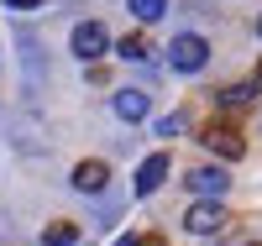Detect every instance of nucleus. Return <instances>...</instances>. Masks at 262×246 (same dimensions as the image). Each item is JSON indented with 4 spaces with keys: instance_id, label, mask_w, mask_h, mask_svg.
<instances>
[{
    "instance_id": "5",
    "label": "nucleus",
    "mask_w": 262,
    "mask_h": 246,
    "mask_svg": "<svg viewBox=\"0 0 262 246\" xmlns=\"http://www.w3.org/2000/svg\"><path fill=\"white\" fill-rule=\"evenodd\" d=\"M189 189L200 194V199H221L231 189V178H226V168H194L189 173Z\"/></svg>"
},
{
    "instance_id": "13",
    "label": "nucleus",
    "mask_w": 262,
    "mask_h": 246,
    "mask_svg": "<svg viewBox=\"0 0 262 246\" xmlns=\"http://www.w3.org/2000/svg\"><path fill=\"white\" fill-rule=\"evenodd\" d=\"M184 126H189V121H184V110H173V116H163V121H158V137H179Z\"/></svg>"
},
{
    "instance_id": "10",
    "label": "nucleus",
    "mask_w": 262,
    "mask_h": 246,
    "mask_svg": "<svg viewBox=\"0 0 262 246\" xmlns=\"http://www.w3.org/2000/svg\"><path fill=\"white\" fill-rule=\"evenodd\" d=\"M116 53H121L126 63H147V58H152V48H147V37H142V32H126Z\"/></svg>"
},
{
    "instance_id": "18",
    "label": "nucleus",
    "mask_w": 262,
    "mask_h": 246,
    "mask_svg": "<svg viewBox=\"0 0 262 246\" xmlns=\"http://www.w3.org/2000/svg\"><path fill=\"white\" fill-rule=\"evenodd\" d=\"M252 246H257V241H252Z\"/></svg>"
},
{
    "instance_id": "15",
    "label": "nucleus",
    "mask_w": 262,
    "mask_h": 246,
    "mask_svg": "<svg viewBox=\"0 0 262 246\" xmlns=\"http://www.w3.org/2000/svg\"><path fill=\"white\" fill-rule=\"evenodd\" d=\"M137 246H163V236H142V241H137Z\"/></svg>"
},
{
    "instance_id": "1",
    "label": "nucleus",
    "mask_w": 262,
    "mask_h": 246,
    "mask_svg": "<svg viewBox=\"0 0 262 246\" xmlns=\"http://www.w3.org/2000/svg\"><path fill=\"white\" fill-rule=\"evenodd\" d=\"M168 63L179 74H200L205 63H210V42L200 32H184V37H173V48H168Z\"/></svg>"
},
{
    "instance_id": "3",
    "label": "nucleus",
    "mask_w": 262,
    "mask_h": 246,
    "mask_svg": "<svg viewBox=\"0 0 262 246\" xmlns=\"http://www.w3.org/2000/svg\"><path fill=\"white\" fill-rule=\"evenodd\" d=\"M105 48H111V32H105L100 21H79L74 27V58L95 63V58H105Z\"/></svg>"
},
{
    "instance_id": "8",
    "label": "nucleus",
    "mask_w": 262,
    "mask_h": 246,
    "mask_svg": "<svg viewBox=\"0 0 262 246\" xmlns=\"http://www.w3.org/2000/svg\"><path fill=\"white\" fill-rule=\"evenodd\" d=\"M111 105H116V116H121V121H147V110H152L142 89H121Z\"/></svg>"
},
{
    "instance_id": "2",
    "label": "nucleus",
    "mask_w": 262,
    "mask_h": 246,
    "mask_svg": "<svg viewBox=\"0 0 262 246\" xmlns=\"http://www.w3.org/2000/svg\"><path fill=\"white\" fill-rule=\"evenodd\" d=\"M221 226H226L221 199H200V205H189V215H184V231L189 236H215Z\"/></svg>"
},
{
    "instance_id": "6",
    "label": "nucleus",
    "mask_w": 262,
    "mask_h": 246,
    "mask_svg": "<svg viewBox=\"0 0 262 246\" xmlns=\"http://www.w3.org/2000/svg\"><path fill=\"white\" fill-rule=\"evenodd\" d=\"M163 178H168V152H152V158L137 168V194L147 199V194H158L163 189Z\"/></svg>"
},
{
    "instance_id": "11",
    "label": "nucleus",
    "mask_w": 262,
    "mask_h": 246,
    "mask_svg": "<svg viewBox=\"0 0 262 246\" xmlns=\"http://www.w3.org/2000/svg\"><path fill=\"white\" fill-rule=\"evenodd\" d=\"M252 95H257V79L231 84V89H221V105H226V110H242V105H252Z\"/></svg>"
},
{
    "instance_id": "16",
    "label": "nucleus",
    "mask_w": 262,
    "mask_h": 246,
    "mask_svg": "<svg viewBox=\"0 0 262 246\" xmlns=\"http://www.w3.org/2000/svg\"><path fill=\"white\" fill-rule=\"evenodd\" d=\"M252 79H257V89H262V69H257V74H252Z\"/></svg>"
},
{
    "instance_id": "14",
    "label": "nucleus",
    "mask_w": 262,
    "mask_h": 246,
    "mask_svg": "<svg viewBox=\"0 0 262 246\" xmlns=\"http://www.w3.org/2000/svg\"><path fill=\"white\" fill-rule=\"evenodd\" d=\"M6 6H11V11H37L42 0H6Z\"/></svg>"
},
{
    "instance_id": "17",
    "label": "nucleus",
    "mask_w": 262,
    "mask_h": 246,
    "mask_svg": "<svg viewBox=\"0 0 262 246\" xmlns=\"http://www.w3.org/2000/svg\"><path fill=\"white\" fill-rule=\"evenodd\" d=\"M257 32H262V16H257Z\"/></svg>"
},
{
    "instance_id": "4",
    "label": "nucleus",
    "mask_w": 262,
    "mask_h": 246,
    "mask_svg": "<svg viewBox=\"0 0 262 246\" xmlns=\"http://www.w3.org/2000/svg\"><path fill=\"white\" fill-rule=\"evenodd\" d=\"M210 152H215V158H226V163H236V158H242V152H247V142L242 137H236V126H205V137H200Z\"/></svg>"
},
{
    "instance_id": "12",
    "label": "nucleus",
    "mask_w": 262,
    "mask_h": 246,
    "mask_svg": "<svg viewBox=\"0 0 262 246\" xmlns=\"http://www.w3.org/2000/svg\"><path fill=\"white\" fill-rule=\"evenodd\" d=\"M168 11V0H131V16H137V21H158Z\"/></svg>"
},
{
    "instance_id": "7",
    "label": "nucleus",
    "mask_w": 262,
    "mask_h": 246,
    "mask_svg": "<svg viewBox=\"0 0 262 246\" xmlns=\"http://www.w3.org/2000/svg\"><path fill=\"white\" fill-rule=\"evenodd\" d=\"M105 184H111V168H105V163H79L74 168V189L79 194H100Z\"/></svg>"
},
{
    "instance_id": "9",
    "label": "nucleus",
    "mask_w": 262,
    "mask_h": 246,
    "mask_svg": "<svg viewBox=\"0 0 262 246\" xmlns=\"http://www.w3.org/2000/svg\"><path fill=\"white\" fill-rule=\"evenodd\" d=\"M74 241H79V226H69V220L42 226V246H74Z\"/></svg>"
}]
</instances>
